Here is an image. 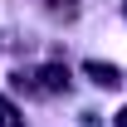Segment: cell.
<instances>
[{"mask_svg":"<svg viewBox=\"0 0 127 127\" xmlns=\"http://www.w3.org/2000/svg\"><path fill=\"white\" fill-rule=\"evenodd\" d=\"M88 78H93L98 88H112V83H117V68H112V64H88Z\"/></svg>","mask_w":127,"mask_h":127,"instance_id":"obj_1","label":"cell"},{"mask_svg":"<svg viewBox=\"0 0 127 127\" xmlns=\"http://www.w3.org/2000/svg\"><path fill=\"white\" fill-rule=\"evenodd\" d=\"M64 83H68V73H64L59 64H54V68H44V88H64Z\"/></svg>","mask_w":127,"mask_h":127,"instance_id":"obj_2","label":"cell"},{"mask_svg":"<svg viewBox=\"0 0 127 127\" xmlns=\"http://www.w3.org/2000/svg\"><path fill=\"white\" fill-rule=\"evenodd\" d=\"M0 127H15V103H5V98H0Z\"/></svg>","mask_w":127,"mask_h":127,"instance_id":"obj_3","label":"cell"},{"mask_svg":"<svg viewBox=\"0 0 127 127\" xmlns=\"http://www.w3.org/2000/svg\"><path fill=\"white\" fill-rule=\"evenodd\" d=\"M117 122H122V127H127V108H122V112H117Z\"/></svg>","mask_w":127,"mask_h":127,"instance_id":"obj_4","label":"cell"}]
</instances>
